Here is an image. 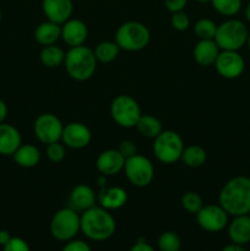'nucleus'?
<instances>
[{
    "instance_id": "obj_18",
    "label": "nucleus",
    "mask_w": 250,
    "mask_h": 251,
    "mask_svg": "<svg viewBox=\"0 0 250 251\" xmlns=\"http://www.w3.org/2000/svg\"><path fill=\"white\" fill-rule=\"evenodd\" d=\"M22 145L21 134L11 124L1 123L0 124V154L12 156L17 149Z\"/></svg>"
},
{
    "instance_id": "obj_9",
    "label": "nucleus",
    "mask_w": 250,
    "mask_h": 251,
    "mask_svg": "<svg viewBox=\"0 0 250 251\" xmlns=\"http://www.w3.org/2000/svg\"><path fill=\"white\" fill-rule=\"evenodd\" d=\"M125 176L136 188H145L153 180L154 168L152 162L141 154H134L125 159Z\"/></svg>"
},
{
    "instance_id": "obj_25",
    "label": "nucleus",
    "mask_w": 250,
    "mask_h": 251,
    "mask_svg": "<svg viewBox=\"0 0 250 251\" xmlns=\"http://www.w3.org/2000/svg\"><path fill=\"white\" fill-rule=\"evenodd\" d=\"M65 51L58 47L56 44H51V46H46L43 47V49L41 50V58L42 64L44 66L49 69H54L60 66L61 64H64L65 60Z\"/></svg>"
},
{
    "instance_id": "obj_44",
    "label": "nucleus",
    "mask_w": 250,
    "mask_h": 251,
    "mask_svg": "<svg viewBox=\"0 0 250 251\" xmlns=\"http://www.w3.org/2000/svg\"><path fill=\"white\" fill-rule=\"evenodd\" d=\"M247 44H248V47H249V49H250V33H249V37H248Z\"/></svg>"
},
{
    "instance_id": "obj_33",
    "label": "nucleus",
    "mask_w": 250,
    "mask_h": 251,
    "mask_svg": "<svg viewBox=\"0 0 250 251\" xmlns=\"http://www.w3.org/2000/svg\"><path fill=\"white\" fill-rule=\"evenodd\" d=\"M171 25L175 31L183 32L190 27V19H189L188 15L183 11L173 12L171 17Z\"/></svg>"
},
{
    "instance_id": "obj_37",
    "label": "nucleus",
    "mask_w": 250,
    "mask_h": 251,
    "mask_svg": "<svg viewBox=\"0 0 250 251\" xmlns=\"http://www.w3.org/2000/svg\"><path fill=\"white\" fill-rule=\"evenodd\" d=\"M188 4V0H164V6L169 12L183 11L184 7Z\"/></svg>"
},
{
    "instance_id": "obj_24",
    "label": "nucleus",
    "mask_w": 250,
    "mask_h": 251,
    "mask_svg": "<svg viewBox=\"0 0 250 251\" xmlns=\"http://www.w3.org/2000/svg\"><path fill=\"white\" fill-rule=\"evenodd\" d=\"M135 127L142 136L147 137V139H154L163 131L161 122L156 117L150 114H141Z\"/></svg>"
},
{
    "instance_id": "obj_10",
    "label": "nucleus",
    "mask_w": 250,
    "mask_h": 251,
    "mask_svg": "<svg viewBox=\"0 0 250 251\" xmlns=\"http://www.w3.org/2000/svg\"><path fill=\"white\" fill-rule=\"evenodd\" d=\"M64 125L61 120L51 113H43L38 115L33 125L36 137L46 145L60 141Z\"/></svg>"
},
{
    "instance_id": "obj_26",
    "label": "nucleus",
    "mask_w": 250,
    "mask_h": 251,
    "mask_svg": "<svg viewBox=\"0 0 250 251\" xmlns=\"http://www.w3.org/2000/svg\"><path fill=\"white\" fill-rule=\"evenodd\" d=\"M207 158L206 151L199 145H190L188 147H184V151L181 153V161L184 162L186 167L190 168H199L203 166Z\"/></svg>"
},
{
    "instance_id": "obj_4",
    "label": "nucleus",
    "mask_w": 250,
    "mask_h": 251,
    "mask_svg": "<svg viewBox=\"0 0 250 251\" xmlns=\"http://www.w3.org/2000/svg\"><path fill=\"white\" fill-rule=\"evenodd\" d=\"M149 28L139 21H127L120 25L115 33V43L126 51H140L150 43Z\"/></svg>"
},
{
    "instance_id": "obj_2",
    "label": "nucleus",
    "mask_w": 250,
    "mask_h": 251,
    "mask_svg": "<svg viewBox=\"0 0 250 251\" xmlns=\"http://www.w3.org/2000/svg\"><path fill=\"white\" fill-rule=\"evenodd\" d=\"M117 229L114 217L102 206H93L81 215V232L95 242H104L113 237Z\"/></svg>"
},
{
    "instance_id": "obj_12",
    "label": "nucleus",
    "mask_w": 250,
    "mask_h": 251,
    "mask_svg": "<svg viewBox=\"0 0 250 251\" xmlns=\"http://www.w3.org/2000/svg\"><path fill=\"white\" fill-rule=\"evenodd\" d=\"M213 65L222 77L233 80L244 73L245 61L238 50H222Z\"/></svg>"
},
{
    "instance_id": "obj_19",
    "label": "nucleus",
    "mask_w": 250,
    "mask_h": 251,
    "mask_svg": "<svg viewBox=\"0 0 250 251\" xmlns=\"http://www.w3.org/2000/svg\"><path fill=\"white\" fill-rule=\"evenodd\" d=\"M96 203V194L91 186L80 184L71 190L69 196V207L75 211H86Z\"/></svg>"
},
{
    "instance_id": "obj_40",
    "label": "nucleus",
    "mask_w": 250,
    "mask_h": 251,
    "mask_svg": "<svg viewBox=\"0 0 250 251\" xmlns=\"http://www.w3.org/2000/svg\"><path fill=\"white\" fill-rule=\"evenodd\" d=\"M7 115V105L2 100H0V124L5 122Z\"/></svg>"
},
{
    "instance_id": "obj_39",
    "label": "nucleus",
    "mask_w": 250,
    "mask_h": 251,
    "mask_svg": "<svg viewBox=\"0 0 250 251\" xmlns=\"http://www.w3.org/2000/svg\"><path fill=\"white\" fill-rule=\"evenodd\" d=\"M11 234H10L7 230H4L1 229L0 230V247H4V245H6L7 243L10 242V239H11Z\"/></svg>"
},
{
    "instance_id": "obj_29",
    "label": "nucleus",
    "mask_w": 250,
    "mask_h": 251,
    "mask_svg": "<svg viewBox=\"0 0 250 251\" xmlns=\"http://www.w3.org/2000/svg\"><path fill=\"white\" fill-rule=\"evenodd\" d=\"M194 31L199 39H215L217 25L211 19H200L196 21Z\"/></svg>"
},
{
    "instance_id": "obj_21",
    "label": "nucleus",
    "mask_w": 250,
    "mask_h": 251,
    "mask_svg": "<svg viewBox=\"0 0 250 251\" xmlns=\"http://www.w3.org/2000/svg\"><path fill=\"white\" fill-rule=\"evenodd\" d=\"M228 237L232 243L245 245L250 243V216H235L228 226Z\"/></svg>"
},
{
    "instance_id": "obj_35",
    "label": "nucleus",
    "mask_w": 250,
    "mask_h": 251,
    "mask_svg": "<svg viewBox=\"0 0 250 251\" xmlns=\"http://www.w3.org/2000/svg\"><path fill=\"white\" fill-rule=\"evenodd\" d=\"M61 251H92V250H91L90 245H88L86 242H83V240L73 239L66 242L65 247L61 249Z\"/></svg>"
},
{
    "instance_id": "obj_28",
    "label": "nucleus",
    "mask_w": 250,
    "mask_h": 251,
    "mask_svg": "<svg viewBox=\"0 0 250 251\" xmlns=\"http://www.w3.org/2000/svg\"><path fill=\"white\" fill-rule=\"evenodd\" d=\"M213 9L223 16H235L240 11L243 0H211Z\"/></svg>"
},
{
    "instance_id": "obj_34",
    "label": "nucleus",
    "mask_w": 250,
    "mask_h": 251,
    "mask_svg": "<svg viewBox=\"0 0 250 251\" xmlns=\"http://www.w3.org/2000/svg\"><path fill=\"white\" fill-rule=\"evenodd\" d=\"M2 251H31V249L22 238L12 237L10 242L2 247Z\"/></svg>"
},
{
    "instance_id": "obj_27",
    "label": "nucleus",
    "mask_w": 250,
    "mask_h": 251,
    "mask_svg": "<svg viewBox=\"0 0 250 251\" xmlns=\"http://www.w3.org/2000/svg\"><path fill=\"white\" fill-rule=\"evenodd\" d=\"M120 48L118 47V44L115 42L110 41H103L100 44H97V47L95 48V55L97 61L100 63H112L113 60H115V58L119 54Z\"/></svg>"
},
{
    "instance_id": "obj_6",
    "label": "nucleus",
    "mask_w": 250,
    "mask_h": 251,
    "mask_svg": "<svg viewBox=\"0 0 250 251\" xmlns=\"http://www.w3.org/2000/svg\"><path fill=\"white\" fill-rule=\"evenodd\" d=\"M81 230V216L71 207L59 210L50 221V233L59 242L73 240Z\"/></svg>"
},
{
    "instance_id": "obj_13",
    "label": "nucleus",
    "mask_w": 250,
    "mask_h": 251,
    "mask_svg": "<svg viewBox=\"0 0 250 251\" xmlns=\"http://www.w3.org/2000/svg\"><path fill=\"white\" fill-rule=\"evenodd\" d=\"M92 140V134L90 129L82 123H69L63 129L61 141L69 149L81 150L88 146Z\"/></svg>"
},
{
    "instance_id": "obj_20",
    "label": "nucleus",
    "mask_w": 250,
    "mask_h": 251,
    "mask_svg": "<svg viewBox=\"0 0 250 251\" xmlns=\"http://www.w3.org/2000/svg\"><path fill=\"white\" fill-rule=\"evenodd\" d=\"M194 59L201 66L213 65L220 54V47L215 39H200L194 47Z\"/></svg>"
},
{
    "instance_id": "obj_42",
    "label": "nucleus",
    "mask_w": 250,
    "mask_h": 251,
    "mask_svg": "<svg viewBox=\"0 0 250 251\" xmlns=\"http://www.w3.org/2000/svg\"><path fill=\"white\" fill-rule=\"evenodd\" d=\"M245 16H247V20L250 22V1L248 2L247 7H245Z\"/></svg>"
},
{
    "instance_id": "obj_7",
    "label": "nucleus",
    "mask_w": 250,
    "mask_h": 251,
    "mask_svg": "<svg viewBox=\"0 0 250 251\" xmlns=\"http://www.w3.org/2000/svg\"><path fill=\"white\" fill-rule=\"evenodd\" d=\"M153 140V153L159 162L172 164L181 158L184 141L178 132L173 130H163Z\"/></svg>"
},
{
    "instance_id": "obj_5",
    "label": "nucleus",
    "mask_w": 250,
    "mask_h": 251,
    "mask_svg": "<svg viewBox=\"0 0 250 251\" xmlns=\"http://www.w3.org/2000/svg\"><path fill=\"white\" fill-rule=\"evenodd\" d=\"M249 32L242 21L229 19L217 26L215 42L221 50H239L247 44Z\"/></svg>"
},
{
    "instance_id": "obj_31",
    "label": "nucleus",
    "mask_w": 250,
    "mask_h": 251,
    "mask_svg": "<svg viewBox=\"0 0 250 251\" xmlns=\"http://www.w3.org/2000/svg\"><path fill=\"white\" fill-rule=\"evenodd\" d=\"M181 206L186 212L196 215L203 206L202 198L195 191H188L181 196Z\"/></svg>"
},
{
    "instance_id": "obj_23",
    "label": "nucleus",
    "mask_w": 250,
    "mask_h": 251,
    "mask_svg": "<svg viewBox=\"0 0 250 251\" xmlns=\"http://www.w3.org/2000/svg\"><path fill=\"white\" fill-rule=\"evenodd\" d=\"M15 163L22 168H33L41 161V152L34 145H21L12 154Z\"/></svg>"
},
{
    "instance_id": "obj_36",
    "label": "nucleus",
    "mask_w": 250,
    "mask_h": 251,
    "mask_svg": "<svg viewBox=\"0 0 250 251\" xmlns=\"http://www.w3.org/2000/svg\"><path fill=\"white\" fill-rule=\"evenodd\" d=\"M118 151H119L120 153L124 156L125 159L129 158V157L134 156V154L137 153L136 146H135L134 142L130 141V140H124V141L120 142Z\"/></svg>"
},
{
    "instance_id": "obj_43",
    "label": "nucleus",
    "mask_w": 250,
    "mask_h": 251,
    "mask_svg": "<svg viewBox=\"0 0 250 251\" xmlns=\"http://www.w3.org/2000/svg\"><path fill=\"white\" fill-rule=\"evenodd\" d=\"M195 1L201 2V4H205V2H211V0H195Z\"/></svg>"
},
{
    "instance_id": "obj_3",
    "label": "nucleus",
    "mask_w": 250,
    "mask_h": 251,
    "mask_svg": "<svg viewBox=\"0 0 250 251\" xmlns=\"http://www.w3.org/2000/svg\"><path fill=\"white\" fill-rule=\"evenodd\" d=\"M66 73L76 81H86L93 76L97 69L95 51L86 46L73 47L65 54Z\"/></svg>"
},
{
    "instance_id": "obj_32",
    "label": "nucleus",
    "mask_w": 250,
    "mask_h": 251,
    "mask_svg": "<svg viewBox=\"0 0 250 251\" xmlns=\"http://www.w3.org/2000/svg\"><path fill=\"white\" fill-rule=\"evenodd\" d=\"M47 157L49 161L54 162V163H59L65 158V145L60 144L59 141L53 142V144L47 145Z\"/></svg>"
},
{
    "instance_id": "obj_15",
    "label": "nucleus",
    "mask_w": 250,
    "mask_h": 251,
    "mask_svg": "<svg viewBox=\"0 0 250 251\" xmlns=\"http://www.w3.org/2000/svg\"><path fill=\"white\" fill-rule=\"evenodd\" d=\"M88 29L83 21L78 19H69L61 25V39L70 48L82 46L87 39Z\"/></svg>"
},
{
    "instance_id": "obj_46",
    "label": "nucleus",
    "mask_w": 250,
    "mask_h": 251,
    "mask_svg": "<svg viewBox=\"0 0 250 251\" xmlns=\"http://www.w3.org/2000/svg\"><path fill=\"white\" fill-rule=\"evenodd\" d=\"M249 216H250V211H249Z\"/></svg>"
},
{
    "instance_id": "obj_41",
    "label": "nucleus",
    "mask_w": 250,
    "mask_h": 251,
    "mask_svg": "<svg viewBox=\"0 0 250 251\" xmlns=\"http://www.w3.org/2000/svg\"><path fill=\"white\" fill-rule=\"evenodd\" d=\"M222 251H247L243 248V245L235 244V243H232V244H228L223 248Z\"/></svg>"
},
{
    "instance_id": "obj_16",
    "label": "nucleus",
    "mask_w": 250,
    "mask_h": 251,
    "mask_svg": "<svg viewBox=\"0 0 250 251\" xmlns=\"http://www.w3.org/2000/svg\"><path fill=\"white\" fill-rule=\"evenodd\" d=\"M125 158L118 150H105L100 152L96 161L98 172L102 176H115L124 169Z\"/></svg>"
},
{
    "instance_id": "obj_11",
    "label": "nucleus",
    "mask_w": 250,
    "mask_h": 251,
    "mask_svg": "<svg viewBox=\"0 0 250 251\" xmlns=\"http://www.w3.org/2000/svg\"><path fill=\"white\" fill-rule=\"evenodd\" d=\"M228 213L218 205H203L196 213L198 225L203 230L210 233H217L225 229L228 225Z\"/></svg>"
},
{
    "instance_id": "obj_8",
    "label": "nucleus",
    "mask_w": 250,
    "mask_h": 251,
    "mask_svg": "<svg viewBox=\"0 0 250 251\" xmlns=\"http://www.w3.org/2000/svg\"><path fill=\"white\" fill-rule=\"evenodd\" d=\"M110 115L119 126L131 129L136 126L137 120L141 117V109L134 98L120 95L115 97L110 104Z\"/></svg>"
},
{
    "instance_id": "obj_38",
    "label": "nucleus",
    "mask_w": 250,
    "mask_h": 251,
    "mask_svg": "<svg viewBox=\"0 0 250 251\" xmlns=\"http://www.w3.org/2000/svg\"><path fill=\"white\" fill-rule=\"evenodd\" d=\"M129 251H154V249L145 239H139Z\"/></svg>"
},
{
    "instance_id": "obj_14",
    "label": "nucleus",
    "mask_w": 250,
    "mask_h": 251,
    "mask_svg": "<svg viewBox=\"0 0 250 251\" xmlns=\"http://www.w3.org/2000/svg\"><path fill=\"white\" fill-rule=\"evenodd\" d=\"M42 10L49 21L63 25L71 19L74 4L73 0H42Z\"/></svg>"
},
{
    "instance_id": "obj_17",
    "label": "nucleus",
    "mask_w": 250,
    "mask_h": 251,
    "mask_svg": "<svg viewBox=\"0 0 250 251\" xmlns=\"http://www.w3.org/2000/svg\"><path fill=\"white\" fill-rule=\"evenodd\" d=\"M100 206L108 211L119 210L127 202V193L120 186H102L97 196Z\"/></svg>"
},
{
    "instance_id": "obj_30",
    "label": "nucleus",
    "mask_w": 250,
    "mask_h": 251,
    "mask_svg": "<svg viewBox=\"0 0 250 251\" xmlns=\"http://www.w3.org/2000/svg\"><path fill=\"white\" fill-rule=\"evenodd\" d=\"M158 248L161 251H180L181 240L175 232H164L158 238Z\"/></svg>"
},
{
    "instance_id": "obj_22",
    "label": "nucleus",
    "mask_w": 250,
    "mask_h": 251,
    "mask_svg": "<svg viewBox=\"0 0 250 251\" xmlns=\"http://www.w3.org/2000/svg\"><path fill=\"white\" fill-rule=\"evenodd\" d=\"M59 38H61V25L51 22L49 20L42 22L34 29V39L43 47L55 44Z\"/></svg>"
},
{
    "instance_id": "obj_45",
    "label": "nucleus",
    "mask_w": 250,
    "mask_h": 251,
    "mask_svg": "<svg viewBox=\"0 0 250 251\" xmlns=\"http://www.w3.org/2000/svg\"><path fill=\"white\" fill-rule=\"evenodd\" d=\"M1 19H2V12L1 10H0V21H1Z\"/></svg>"
},
{
    "instance_id": "obj_1",
    "label": "nucleus",
    "mask_w": 250,
    "mask_h": 251,
    "mask_svg": "<svg viewBox=\"0 0 250 251\" xmlns=\"http://www.w3.org/2000/svg\"><path fill=\"white\" fill-rule=\"evenodd\" d=\"M218 203L228 215H248L250 211V178L238 176L228 180L221 189Z\"/></svg>"
}]
</instances>
